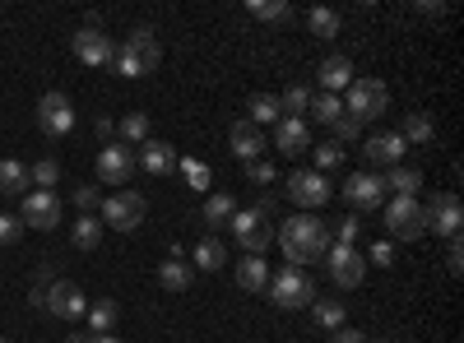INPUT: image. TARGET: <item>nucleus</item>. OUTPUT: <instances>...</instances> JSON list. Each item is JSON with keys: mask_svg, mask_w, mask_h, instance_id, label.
Masks as SVG:
<instances>
[{"mask_svg": "<svg viewBox=\"0 0 464 343\" xmlns=\"http://www.w3.org/2000/svg\"><path fill=\"white\" fill-rule=\"evenodd\" d=\"M275 242L284 246V255H288L293 270L321 264V260H325V251L334 246L330 223H325V218H316V214H293V218H284V227L275 233Z\"/></svg>", "mask_w": 464, "mask_h": 343, "instance_id": "f257e3e1", "label": "nucleus"}, {"mask_svg": "<svg viewBox=\"0 0 464 343\" xmlns=\"http://www.w3.org/2000/svg\"><path fill=\"white\" fill-rule=\"evenodd\" d=\"M265 292H269V301H275L279 311H302V307H312V301L321 297L316 283H312V274H306V270H293V264H284L279 274H269Z\"/></svg>", "mask_w": 464, "mask_h": 343, "instance_id": "f03ea898", "label": "nucleus"}, {"mask_svg": "<svg viewBox=\"0 0 464 343\" xmlns=\"http://www.w3.org/2000/svg\"><path fill=\"white\" fill-rule=\"evenodd\" d=\"M343 93H348L343 111H348V117H353L358 126H362V121H376L381 111L391 107V89H385L381 80H353Z\"/></svg>", "mask_w": 464, "mask_h": 343, "instance_id": "7ed1b4c3", "label": "nucleus"}, {"mask_svg": "<svg viewBox=\"0 0 464 343\" xmlns=\"http://www.w3.org/2000/svg\"><path fill=\"white\" fill-rule=\"evenodd\" d=\"M144 214H149V205H144L140 190H116V195L102 200V223L116 227V233H135L144 223Z\"/></svg>", "mask_w": 464, "mask_h": 343, "instance_id": "20e7f679", "label": "nucleus"}, {"mask_svg": "<svg viewBox=\"0 0 464 343\" xmlns=\"http://www.w3.org/2000/svg\"><path fill=\"white\" fill-rule=\"evenodd\" d=\"M227 227H232V237L242 242L246 255H265L269 246H275V227H269L265 214H256V209H237Z\"/></svg>", "mask_w": 464, "mask_h": 343, "instance_id": "39448f33", "label": "nucleus"}, {"mask_svg": "<svg viewBox=\"0 0 464 343\" xmlns=\"http://www.w3.org/2000/svg\"><path fill=\"white\" fill-rule=\"evenodd\" d=\"M325 270H330V279H334V288H358L362 279H367V260H362V251L358 246H343V242H334L330 251H325Z\"/></svg>", "mask_w": 464, "mask_h": 343, "instance_id": "423d86ee", "label": "nucleus"}, {"mask_svg": "<svg viewBox=\"0 0 464 343\" xmlns=\"http://www.w3.org/2000/svg\"><path fill=\"white\" fill-rule=\"evenodd\" d=\"M135 167H140V158H135V148H130V144L111 139V144L98 148V176H102L107 186H126V181L135 176Z\"/></svg>", "mask_w": 464, "mask_h": 343, "instance_id": "0eeeda50", "label": "nucleus"}, {"mask_svg": "<svg viewBox=\"0 0 464 343\" xmlns=\"http://www.w3.org/2000/svg\"><path fill=\"white\" fill-rule=\"evenodd\" d=\"M385 227H391V237L400 242H418L422 233H428V214H422L418 200H391V209H385Z\"/></svg>", "mask_w": 464, "mask_h": 343, "instance_id": "6e6552de", "label": "nucleus"}, {"mask_svg": "<svg viewBox=\"0 0 464 343\" xmlns=\"http://www.w3.org/2000/svg\"><path fill=\"white\" fill-rule=\"evenodd\" d=\"M43 307H47L52 316H61V320H80V316L89 311V297L80 292V283H65V279H56V283L43 292Z\"/></svg>", "mask_w": 464, "mask_h": 343, "instance_id": "1a4fd4ad", "label": "nucleus"}, {"mask_svg": "<svg viewBox=\"0 0 464 343\" xmlns=\"http://www.w3.org/2000/svg\"><path fill=\"white\" fill-rule=\"evenodd\" d=\"M61 195H56V190H33V195H24V223L28 227H37V233H52V227L61 223Z\"/></svg>", "mask_w": 464, "mask_h": 343, "instance_id": "9d476101", "label": "nucleus"}, {"mask_svg": "<svg viewBox=\"0 0 464 343\" xmlns=\"http://www.w3.org/2000/svg\"><path fill=\"white\" fill-rule=\"evenodd\" d=\"M288 200L297 209H321L330 200V181L321 172H288Z\"/></svg>", "mask_w": 464, "mask_h": 343, "instance_id": "9b49d317", "label": "nucleus"}, {"mask_svg": "<svg viewBox=\"0 0 464 343\" xmlns=\"http://www.w3.org/2000/svg\"><path fill=\"white\" fill-rule=\"evenodd\" d=\"M428 214V233H441V237H459V223H464V209H459V195H437L432 205H422Z\"/></svg>", "mask_w": 464, "mask_h": 343, "instance_id": "f8f14e48", "label": "nucleus"}, {"mask_svg": "<svg viewBox=\"0 0 464 343\" xmlns=\"http://www.w3.org/2000/svg\"><path fill=\"white\" fill-rule=\"evenodd\" d=\"M74 56H80L84 65H111V56H116V47H111V37L102 33V28H93V24H84L80 33H74Z\"/></svg>", "mask_w": 464, "mask_h": 343, "instance_id": "ddd939ff", "label": "nucleus"}, {"mask_svg": "<svg viewBox=\"0 0 464 343\" xmlns=\"http://www.w3.org/2000/svg\"><path fill=\"white\" fill-rule=\"evenodd\" d=\"M37 126H43V135L61 139V135L74 126V107H70V98H65V93H47L43 102H37Z\"/></svg>", "mask_w": 464, "mask_h": 343, "instance_id": "4468645a", "label": "nucleus"}, {"mask_svg": "<svg viewBox=\"0 0 464 343\" xmlns=\"http://www.w3.org/2000/svg\"><path fill=\"white\" fill-rule=\"evenodd\" d=\"M343 200L353 205V209H381L385 205V186L372 172H353V176L343 181Z\"/></svg>", "mask_w": 464, "mask_h": 343, "instance_id": "2eb2a0df", "label": "nucleus"}, {"mask_svg": "<svg viewBox=\"0 0 464 343\" xmlns=\"http://www.w3.org/2000/svg\"><path fill=\"white\" fill-rule=\"evenodd\" d=\"M409 154V144H404V135L400 130H385V135H372L367 144H362V158L367 163H376V167H400V158Z\"/></svg>", "mask_w": 464, "mask_h": 343, "instance_id": "dca6fc26", "label": "nucleus"}, {"mask_svg": "<svg viewBox=\"0 0 464 343\" xmlns=\"http://www.w3.org/2000/svg\"><path fill=\"white\" fill-rule=\"evenodd\" d=\"M121 52L140 65V74H153V70H159V61H163V47H159V37H153V28H135L126 37Z\"/></svg>", "mask_w": 464, "mask_h": 343, "instance_id": "f3484780", "label": "nucleus"}, {"mask_svg": "<svg viewBox=\"0 0 464 343\" xmlns=\"http://www.w3.org/2000/svg\"><path fill=\"white\" fill-rule=\"evenodd\" d=\"M135 158L144 163V172H149V176H172V172L181 167V158H177V148H172L168 139H144Z\"/></svg>", "mask_w": 464, "mask_h": 343, "instance_id": "a211bd4d", "label": "nucleus"}, {"mask_svg": "<svg viewBox=\"0 0 464 343\" xmlns=\"http://www.w3.org/2000/svg\"><path fill=\"white\" fill-rule=\"evenodd\" d=\"M353 80H358V74H353V61H348V56H325V61H321V89H325V93L339 98Z\"/></svg>", "mask_w": 464, "mask_h": 343, "instance_id": "6ab92c4d", "label": "nucleus"}, {"mask_svg": "<svg viewBox=\"0 0 464 343\" xmlns=\"http://www.w3.org/2000/svg\"><path fill=\"white\" fill-rule=\"evenodd\" d=\"M227 139H232V154H237L242 163H256V158L265 154V135H260V126H251V121H237Z\"/></svg>", "mask_w": 464, "mask_h": 343, "instance_id": "aec40b11", "label": "nucleus"}, {"mask_svg": "<svg viewBox=\"0 0 464 343\" xmlns=\"http://www.w3.org/2000/svg\"><path fill=\"white\" fill-rule=\"evenodd\" d=\"M275 144H279V154H302L306 144H312V135H306V121L302 117H279V126H275Z\"/></svg>", "mask_w": 464, "mask_h": 343, "instance_id": "412c9836", "label": "nucleus"}, {"mask_svg": "<svg viewBox=\"0 0 464 343\" xmlns=\"http://www.w3.org/2000/svg\"><path fill=\"white\" fill-rule=\"evenodd\" d=\"M190 279H196V270L181 260V251L172 246V260H163V270H159V283L168 288V292H186L190 288Z\"/></svg>", "mask_w": 464, "mask_h": 343, "instance_id": "4be33fe9", "label": "nucleus"}, {"mask_svg": "<svg viewBox=\"0 0 464 343\" xmlns=\"http://www.w3.org/2000/svg\"><path fill=\"white\" fill-rule=\"evenodd\" d=\"M385 195H400V200H413L418 186H422V172L418 167H391V176H381Z\"/></svg>", "mask_w": 464, "mask_h": 343, "instance_id": "5701e85b", "label": "nucleus"}, {"mask_svg": "<svg viewBox=\"0 0 464 343\" xmlns=\"http://www.w3.org/2000/svg\"><path fill=\"white\" fill-rule=\"evenodd\" d=\"M70 242H74V251H98L102 218L98 214H80V218H74V227H70Z\"/></svg>", "mask_w": 464, "mask_h": 343, "instance_id": "b1692460", "label": "nucleus"}, {"mask_svg": "<svg viewBox=\"0 0 464 343\" xmlns=\"http://www.w3.org/2000/svg\"><path fill=\"white\" fill-rule=\"evenodd\" d=\"M269 283V264L260 260V255H246V260H237V288H246V292H260Z\"/></svg>", "mask_w": 464, "mask_h": 343, "instance_id": "393cba45", "label": "nucleus"}, {"mask_svg": "<svg viewBox=\"0 0 464 343\" xmlns=\"http://www.w3.org/2000/svg\"><path fill=\"white\" fill-rule=\"evenodd\" d=\"M246 14L260 19V24H293V5H288V0H251Z\"/></svg>", "mask_w": 464, "mask_h": 343, "instance_id": "a878e982", "label": "nucleus"}, {"mask_svg": "<svg viewBox=\"0 0 464 343\" xmlns=\"http://www.w3.org/2000/svg\"><path fill=\"white\" fill-rule=\"evenodd\" d=\"M400 135H404V144H432V139H437V126H432L428 111H409Z\"/></svg>", "mask_w": 464, "mask_h": 343, "instance_id": "bb28decb", "label": "nucleus"}, {"mask_svg": "<svg viewBox=\"0 0 464 343\" xmlns=\"http://www.w3.org/2000/svg\"><path fill=\"white\" fill-rule=\"evenodd\" d=\"M28 190V167L14 158H0V195H24Z\"/></svg>", "mask_w": 464, "mask_h": 343, "instance_id": "cd10ccee", "label": "nucleus"}, {"mask_svg": "<svg viewBox=\"0 0 464 343\" xmlns=\"http://www.w3.org/2000/svg\"><path fill=\"white\" fill-rule=\"evenodd\" d=\"M89 316V334H111V325H116V316H121V307H116V301L111 297H102V301H93V307L84 311Z\"/></svg>", "mask_w": 464, "mask_h": 343, "instance_id": "c85d7f7f", "label": "nucleus"}, {"mask_svg": "<svg viewBox=\"0 0 464 343\" xmlns=\"http://www.w3.org/2000/svg\"><path fill=\"white\" fill-rule=\"evenodd\" d=\"M312 316H316L321 329H343V301H334V297H316V301H312Z\"/></svg>", "mask_w": 464, "mask_h": 343, "instance_id": "c756f323", "label": "nucleus"}, {"mask_svg": "<svg viewBox=\"0 0 464 343\" xmlns=\"http://www.w3.org/2000/svg\"><path fill=\"white\" fill-rule=\"evenodd\" d=\"M116 135H121V144H144L149 139V117H144V111H126V117H121V126H116Z\"/></svg>", "mask_w": 464, "mask_h": 343, "instance_id": "7c9ffc66", "label": "nucleus"}, {"mask_svg": "<svg viewBox=\"0 0 464 343\" xmlns=\"http://www.w3.org/2000/svg\"><path fill=\"white\" fill-rule=\"evenodd\" d=\"M223 260H227V251H223V242L218 237H205L200 246H196V270H223Z\"/></svg>", "mask_w": 464, "mask_h": 343, "instance_id": "2f4dec72", "label": "nucleus"}, {"mask_svg": "<svg viewBox=\"0 0 464 343\" xmlns=\"http://www.w3.org/2000/svg\"><path fill=\"white\" fill-rule=\"evenodd\" d=\"M306 111H312V121H321V126H334V121L343 117V102H339L334 93H321V98H312V107H306Z\"/></svg>", "mask_w": 464, "mask_h": 343, "instance_id": "473e14b6", "label": "nucleus"}, {"mask_svg": "<svg viewBox=\"0 0 464 343\" xmlns=\"http://www.w3.org/2000/svg\"><path fill=\"white\" fill-rule=\"evenodd\" d=\"M232 214H237L232 195H209V200H205V223H209V227H227Z\"/></svg>", "mask_w": 464, "mask_h": 343, "instance_id": "72a5a7b5", "label": "nucleus"}, {"mask_svg": "<svg viewBox=\"0 0 464 343\" xmlns=\"http://www.w3.org/2000/svg\"><path fill=\"white\" fill-rule=\"evenodd\" d=\"M279 117H284V111H279V98H275V93H256V98H251V126H256V121H265V126L275 121V126H279Z\"/></svg>", "mask_w": 464, "mask_h": 343, "instance_id": "f704fd0d", "label": "nucleus"}, {"mask_svg": "<svg viewBox=\"0 0 464 343\" xmlns=\"http://www.w3.org/2000/svg\"><path fill=\"white\" fill-rule=\"evenodd\" d=\"M312 107V89H302V84H288V93L279 98V111L284 117H297V111Z\"/></svg>", "mask_w": 464, "mask_h": 343, "instance_id": "c9c22d12", "label": "nucleus"}, {"mask_svg": "<svg viewBox=\"0 0 464 343\" xmlns=\"http://www.w3.org/2000/svg\"><path fill=\"white\" fill-rule=\"evenodd\" d=\"M28 181H33L37 190H52V186L61 181V163H56V158H43V163H33Z\"/></svg>", "mask_w": 464, "mask_h": 343, "instance_id": "e433bc0d", "label": "nucleus"}, {"mask_svg": "<svg viewBox=\"0 0 464 343\" xmlns=\"http://www.w3.org/2000/svg\"><path fill=\"white\" fill-rule=\"evenodd\" d=\"M306 28H312L316 37H334V33H339V14L321 5V10H312V14H306Z\"/></svg>", "mask_w": 464, "mask_h": 343, "instance_id": "4c0bfd02", "label": "nucleus"}, {"mask_svg": "<svg viewBox=\"0 0 464 343\" xmlns=\"http://www.w3.org/2000/svg\"><path fill=\"white\" fill-rule=\"evenodd\" d=\"M339 163H343V144H321V148H316V172H321V176H325L330 167H339Z\"/></svg>", "mask_w": 464, "mask_h": 343, "instance_id": "58836bf2", "label": "nucleus"}, {"mask_svg": "<svg viewBox=\"0 0 464 343\" xmlns=\"http://www.w3.org/2000/svg\"><path fill=\"white\" fill-rule=\"evenodd\" d=\"M24 237V218H14V214H0V246H14Z\"/></svg>", "mask_w": 464, "mask_h": 343, "instance_id": "ea45409f", "label": "nucleus"}, {"mask_svg": "<svg viewBox=\"0 0 464 343\" xmlns=\"http://www.w3.org/2000/svg\"><path fill=\"white\" fill-rule=\"evenodd\" d=\"M330 237L343 242V246H353V242H358V218H339V223H330Z\"/></svg>", "mask_w": 464, "mask_h": 343, "instance_id": "a19ab883", "label": "nucleus"}, {"mask_svg": "<svg viewBox=\"0 0 464 343\" xmlns=\"http://www.w3.org/2000/svg\"><path fill=\"white\" fill-rule=\"evenodd\" d=\"M74 209L93 214V209H98V186H74Z\"/></svg>", "mask_w": 464, "mask_h": 343, "instance_id": "79ce46f5", "label": "nucleus"}, {"mask_svg": "<svg viewBox=\"0 0 464 343\" xmlns=\"http://www.w3.org/2000/svg\"><path fill=\"white\" fill-rule=\"evenodd\" d=\"M246 181H256V186H269V181H275V163H246Z\"/></svg>", "mask_w": 464, "mask_h": 343, "instance_id": "37998d69", "label": "nucleus"}, {"mask_svg": "<svg viewBox=\"0 0 464 343\" xmlns=\"http://www.w3.org/2000/svg\"><path fill=\"white\" fill-rule=\"evenodd\" d=\"M181 172H186L190 186H200V190L209 186V167H205V163H181Z\"/></svg>", "mask_w": 464, "mask_h": 343, "instance_id": "c03bdc74", "label": "nucleus"}, {"mask_svg": "<svg viewBox=\"0 0 464 343\" xmlns=\"http://www.w3.org/2000/svg\"><path fill=\"white\" fill-rule=\"evenodd\" d=\"M372 264L391 270V264H395V246H391V242H376V246H372Z\"/></svg>", "mask_w": 464, "mask_h": 343, "instance_id": "a18cd8bd", "label": "nucleus"}, {"mask_svg": "<svg viewBox=\"0 0 464 343\" xmlns=\"http://www.w3.org/2000/svg\"><path fill=\"white\" fill-rule=\"evenodd\" d=\"M358 130H362V126H358L353 117H348V111H343V117L334 121V135H339V144H343V139H358Z\"/></svg>", "mask_w": 464, "mask_h": 343, "instance_id": "49530a36", "label": "nucleus"}, {"mask_svg": "<svg viewBox=\"0 0 464 343\" xmlns=\"http://www.w3.org/2000/svg\"><path fill=\"white\" fill-rule=\"evenodd\" d=\"M446 270H450V274H459V270H464V246H459V237H450V251H446Z\"/></svg>", "mask_w": 464, "mask_h": 343, "instance_id": "de8ad7c7", "label": "nucleus"}, {"mask_svg": "<svg viewBox=\"0 0 464 343\" xmlns=\"http://www.w3.org/2000/svg\"><path fill=\"white\" fill-rule=\"evenodd\" d=\"M111 135H116V126H111L107 117H98V139H102V144H111Z\"/></svg>", "mask_w": 464, "mask_h": 343, "instance_id": "09e8293b", "label": "nucleus"}, {"mask_svg": "<svg viewBox=\"0 0 464 343\" xmlns=\"http://www.w3.org/2000/svg\"><path fill=\"white\" fill-rule=\"evenodd\" d=\"M334 343H362L358 329H334Z\"/></svg>", "mask_w": 464, "mask_h": 343, "instance_id": "8fccbe9b", "label": "nucleus"}, {"mask_svg": "<svg viewBox=\"0 0 464 343\" xmlns=\"http://www.w3.org/2000/svg\"><path fill=\"white\" fill-rule=\"evenodd\" d=\"M418 10H422V14H446V5H441V0H422Z\"/></svg>", "mask_w": 464, "mask_h": 343, "instance_id": "3c124183", "label": "nucleus"}, {"mask_svg": "<svg viewBox=\"0 0 464 343\" xmlns=\"http://www.w3.org/2000/svg\"><path fill=\"white\" fill-rule=\"evenodd\" d=\"M89 343H126V338H116V334H89Z\"/></svg>", "mask_w": 464, "mask_h": 343, "instance_id": "603ef678", "label": "nucleus"}, {"mask_svg": "<svg viewBox=\"0 0 464 343\" xmlns=\"http://www.w3.org/2000/svg\"><path fill=\"white\" fill-rule=\"evenodd\" d=\"M0 343H10V338H5V334H0Z\"/></svg>", "mask_w": 464, "mask_h": 343, "instance_id": "864d4df0", "label": "nucleus"}, {"mask_svg": "<svg viewBox=\"0 0 464 343\" xmlns=\"http://www.w3.org/2000/svg\"><path fill=\"white\" fill-rule=\"evenodd\" d=\"M381 343H395V338H381Z\"/></svg>", "mask_w": 464, "mask_h": 343, "instance_id": "5fc2aeb1", "label": "nucleus"}]
</instances>
